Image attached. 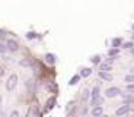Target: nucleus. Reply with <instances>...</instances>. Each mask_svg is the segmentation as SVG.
Listing matches in <instances>:
<instances>
[{"instance_id":"7c9ffc66","label":"nucleus","mask_w":134,"mask_h":117,"mask_svg":"<svg viewBox=\"0 0 134 117\" xmlns=\"http://www.w3.org/2000/svg\"><path fill=\"white\" fill-rule=\"evenodd\" d=\"M133 29H134V25H133Z\"/></svg>"},{"instance_id":"1a4fd4ad","label":"nucleus","mask_w":134,"mask_h":117,"mask_svg":"<svg viewBox=\"0 0 134 117\" xmlns=\"http://www.w3.org/2000/svg\"><path fill=\"white\" fill-rule=\"evenodd\" d=\"M99 76H100V79H104V80H112V76H111V73H108V72H104V70H100V72H99Z\"/></svg>"},{"instance_id":"393cba45","label":"nucleus","mask_w":134,"mask_h":117,"mask_svg":"<svg viewBox=\"0 0 134 117\" xmlns=\"http://www.w3.org/2000/svg\"><path fill=\"white\" fill-rule=\"evenodd\" d=\"M127 91H128V92H134V84L127 85Z\"/></svg>"},{"instance_id":"6e6552de","label":"nucleus","mask_w":134,"mask_h":117,"mask_svg":"<svg viewBox=\"0 0 134 117\" xmlns=\"http://www.w3.org/2000/svg\"><path fill=\"white\" fill-rule=\"evenodd\" d=\"M55 103H57V100H55V97H51V98H48L47 100V108H45V111H48V110H51V108L55 105Z\"/></svg>"},{"instance_id":"412c9836","label":"nucleus","mask_w":134,"mask_h":117,"mask_svg":"<svg viewBox=\"0 0 134 117\" xmlns=\"http://www.w3.org/2000/svg\"><path fill=\"white\" fill-rule=\"evenodd\" d=\"M35 37H37V34H35V32H28V34H26V38H28V40H32V38H35Z\"/></svg>"},{"instance_id":"c756f323","label":"nucleus","mask_w":134,"mask_h":117,"mask_svg":"<svg viewBox=\"0 0 134 117\" xmlns=\"http://www.w3.org/2000/svg\"><path fill=\"white\" fill-rule=\"evenodd\" d=\"M131 53H133V54H134V48H133V50H131Z\"/></svg>"},{"instance_id":"9b49d317","label":"nucleus","mask_w":134,"mask_h":117,"mask_svg":"<svg viewBox=\"0 0 134 117\" xmlns=\"http://www.w3.org/2000/svg\"><path fill=\"white\" fill-rule=\"evenodd\" d=\"M91 75H92V69H89V67H83L80 72L82 78H87V76H91Z\"/></svg>"},{"instance_id":"f3484780","label":"nucleus","mask_w":134,"mask_h":117,"mask_svg":"<svg viewBox=\"0 0 134 117\" xmlns=\"http://www.w3.org/2000/svg\"><path fill=\"white\" fill-rule=\"evenodd\" d=\"M6 51H7V47H6V44L0 41V54H4Z\"/></svg>"},{"instance_id":"4468645a","label":"nucleus","mask_w":134,"mask_h":117,"mask_svg":"<svg viewBox=\"0 0 134 117\" xmlns=\"http://www.w3.org/2000/svg\"><path fill=\"white\" fill-rule=\"evenodd\" d=\"M79 80H80V75H76V76H73L70 79V82H69V85H76L77 82H79Z\"/></svg>"},{"instance_id":"423d86ee","label":"nucleus","mask_w":134,"mask_h":117,"mask_svg":"<svg viewBox=\"0 0 134 117\" xmlns=\"http://www.w3.org/2000/svg\"><path fill=\"white\" fill-rule=\"evenodd\" d=\"M102 114H104V108L100 107V105H95V107L92 108V116H93V117L102 116Z\"/></svg>"},{"instance_id":"b1692460","label":"nucleus","mask_w":134,"mask_h":117,"mask_svg":"<svg viewBox=\"0 0 134 117\" xmlns=\"http://www.w3.org/2000/svg\"><path fill=\"white\" fill-rule=\"evenodd\" d=\"M120 44H121V40H120V38H117V40L112 41V45H114V47H118Z\"/></svg>"},{"instance_id":"6ab92c4d","label":"nucleus","mask_w":134,"mask_h":117,"mask_svg":"<svg viewBox=\"0 0 134 117\" xmlns=\"http://www.w3.org/2000/svg\"><path fill=\"white\" fill-rule=\"evenodd\" d=\"M125 80L130 82V84H134V73L133 75H127V76H125Z\"/></svg>"},{"instance_id":"39448f33","label":"nucleus","mask_w":134,"mask_h":117,"mask_svg":"<svg viewBox=\"0 0 134 117\" xmlns=\"http://www.w3.org/2000/svg\"><path fill=\"white\" fill-rule=\"evenodd\" d=\"M128 111H130V105L125 104V105H121V107L115 111V114H117V116H124V114L128 113Z\"/></svg>"},{"instance_id":"ddd939ff","label":"nucleus","mask_w":134,"mask_h":117,"mask_svg":"<svg viewBox=\"0 0 134 117\" xmlns=\"http://www.w3.org/2000/svg\"><path fill=\"white\" fill-rule=\"evenodd\" d=\"M102 103V98L99 97V95H98V97H92V100H91V105H99V104Z\"/></svg>"},{"instance_id":"f257e3e1","label":"nucleus","mask_w":134,"mask_h":117,"mask_svg":"<svg viewBox=\"0 0 134 117\" xmlns=\"http://www.w3.org/2000/svg\"><path fill=\"white\" fill-rule=\"evenodd\" d=\"M16 85H18V75H10L9 76V79H7V82H6V89L7 91H13L15 88H16Z\"/></svg>"},{"instance_id":"a211bd4d","label":"nucleus","mask_w":134,"mask_h":117,"mask_svg":"<svg viewBox=\"0 0 134 117\" xmlns=\"http://www.w3.org/2000/svg\"><path fill=\"white\" fill-rule=\"evenodd\" d=\"M99 95V87H95L91 92V97H98Z\"/></svg>"},{"instance_id":"dca6fc26","label":"nucleus","mask_w":134,"mask_h":117,"mask_svg":"<svg viewBox=\"0 0 134 117\" xmlns=\"http://www.w3.org/2000/svg\"><path fill=\"white\" fill-rule=\"evenodd\" d=\"M19 64H20V66H25V67L32 66V63H31L29 60H26V59H24V60H20V62H19Z\"/></svg>"},{"instance_id":"7ed1b4c3","label":"nucleus","mask_w":134,"mask_h":117,"mask_svg":"<svg viewBox=\"0 0 134 117\" xmlns=\"http://www.w3.org/2000/svg\"><path fill=\"white\" fill-rule=\"evenodd\" d=\"M6 47H7V50H9V51H13V53L19 50V44H18L15 40H7Z\"/></svg>"},{"instance_id":"cd10ccee","label":"nucleus","mask_w":134,"mask_h":117,"mask_svg":"<svg viewBox=\"0 0 134 117\" xmlns=\"http://www.w3.org/2000/svg\"><path fill=\"white\" fill-rule=\"evenodd\" d=\"M3 75H4V69H3L2 66H0V78L3 76Z\"/></svg>"},{"instance_id":"bb28decb","label":"nucleus","mask_w":134,"mask_h":117,"mask_svg":"<svg viewBox=\"0 0 134 117\" xmlns=\"http://www.w3.org/2000/svg\"><path fill=\"white\" fill-rule=\"evenodd\" d=\"M10 116H12V117H18V116H19V113H18V111H12Z\"/></svg>"},{"instance_id":"f8f14e48","label":"nucleus","mask_w":134,"mask_h":117,"mask_svg":"<svg viewBox=\"0 0 134 117\" xmlns=\"http://www.w3.org/2000/svg\"><path fill=\"white\" fill-rule=\"evenodd\" d=\"M122 100H124V104H128V105H130V104H134V95H124V97H122Z\"/></svg>"},{"instance_id":"c85d7f7f","label":"nucleus","mask_w":134,"mask_h":117,"mask_svg":"<svg viewBox=\"0 0 134 117\" xmlns=\"http://www.w3.org/2000/svg\"><path fill=\"white\" fill-rule=\"evenodd\" d=\"M131 73H134V69H131Z\"/></svg>"},{"instance_id":"a878e982","label":"nucleus","mask_w":134,"mask_h":117,"mask_svg":"<svg viewBox=\"0 0 134 117\" xmlns=\"http://www.w3.org/2000/svg\"><path fill=\"white\" fill-rule=\"evenodd\" d=\"M124 47H125V48H131V47H133V43H131V41H128V43H124Z\"/></svg>"},{"instance_id":"aec40b11","label":"nucleus","mask_w":134,"mask_h":117,"mask_svg":"<svg viewBox=\"0 0 134 117\" xmlns=\"http://www.w3.org/2000/svg\"><path fill=\"white\" fill-rule=\"evenodd\" d=\"M48 89L53 91V92H57V85H55V84H50V85H48Z\"/></svg>"},{"instance_id":"f03ea898","label":"nucleus","mask_w":134,"mask_h":117,"mask_svg":"<svg viewBox=\"0 0 134 117\" xmlns=\"http://www.w3.org/2000/svg\"><path fill=\"white\" fill-rule=\"evenodd\" d=\"M105 94H107V97H108V98H114V97H117V95H120L121 91H120V88L112 87V88H108Z\"/></svg>"},{"instance_id":"20e7f679","label":"nucleus","mask_w":134,"mask_h":117,"mask_svg":"<svg viewBox=\"0 0 134 117\" xmlns=\"http://www.w3.org/2000/svg\"><path fill=\"white\" fill-rule=\"evenodd\" d=\"M40 110H38V107L34 104V105H31L29 107V110H28V113H26V116L28 117H32V116H40Z\"/></svg>"},{"instance_id":"9d476101","label":"nucleus","mask_w":134,"mask_h":117,"mask_svg":"<svg viewBox=\"0 0 134 117\" xmlns=\"http://www.w3.org/2000/svg\"><path fill=\"white\" fill-rule=\"evenodd\" d=\"M111 69H112V63H108V62L100 63V70H104V72H109Z\"/></svg>"},{"instance_id":"2eb2a0df","label":"nucleus","mask_w":134,"mask_h":117,"mask_svg":"<svg viewBox=\"0 0 134 117\" xmlns=\"http://www.w3.org/2000/svg\"><path fill=\"white\" fill-rule=\"evenodd\" d=\"M89 97H91V91H89V89H85V91H83V95H82V101L89 100Z\"/></svg>"},{"instance_id":"0eeeda50","label":"nucleus","mask_w":134,"mask_h":117,"mask_svg":"<svg viewBox=\"0 0 134 117\" xmlns=\"http://www.w3.org/2000/svg\"><path fill=\"white\" fill-rule=\"evenodd\" d=\"M45 62L50 63V64H54L55 62H57V57L54 56L53 53H47V54H45Z\"/></svg>"},{"instance_id":"4be33fe9","label":"nucleus","mask_w":134,"mask_h":117,"mask_svg":"<svg viewBox=\"0 0 134 117\" xmlns=\"http://www.w3.org/2000/svg\"><path fill=\"white\" fill-rule=\"evenodd\" d=\"M99 59H100L99 56H93V57L91 59V62H92V63H99Z\"/></svg>"},{"instance_id":"5701e85b","label":"nucleus","mask_w":134,"mask_h":117,"mask_svg":"<svg viewBox=\"0 0 134 117\" xmlns=\"http://www.w3.org/2000/svg\"><path fill=\"white\" fill-rule=\"evenodd\" d=\"M118 54V48H112V50H109V56H117Z\"/></svg>"}]
</instances>
